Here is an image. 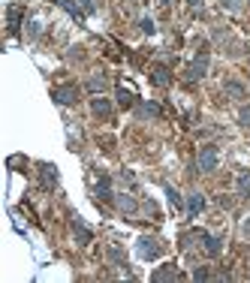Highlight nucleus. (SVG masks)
<instances>
[{"mask_svg":"<svg viewBox=\"0 0 250 283\" xmlns=\"http://www.w3.org/2000/svg\"><path fill=\"white\" fill-rule=\"evenodd\" d=\"M91 112H94L97 118H109V115H112V103H109L106 97H94V100H91Z\"/></svg>","mask_w":250,"mask_h":283,"instance_id":"obj_6","label":"nucleus"},{"mask_svg":"<svg viewBox=\"0 0 250 283\" xmlns=\"http://www.w3.org/2000/svg\"><path fill=\"white\" fill-rule=\"evenodd\" d=\"M202 208H205V196H202V193H190V199H187V214L196 217Z\"/></svg>","mask_w":250,"mask_h":283,"instance_id":"obj_11","label":"nucleus"},{"mask_svg":"<svg viewBox=\"0 0 250 283\" xmlns=\"http://www.w3.org/2000/svg\"><path fill=\"white\" fill-rule=\"evenodd\" d=\"M118 103H121V106H133V93H130L127 87H118Z\"/></svg>","mask_w":250,"mask_h":283,"instance_id":"obj_20","label":"nucleus"},{"mask_svg":"<svg viewBox=\"0 0 250 283\" xmlns=\"http://www.w3.org/2000/svg\"><path fill=\"white\" fill-rule=\"evenodd\" d=\"M106 256H109V262H112V265H118V268L124 265V253H121L118 247H109V253H106Z\"/></svg>","mask_w":250,"mask_h":283,"instance_id":"obj_17","label":"nucleus"},{"mask_svg":"<svg viewBox=\"0 0 250 283\" xmlns=\"http://www.w3.org/2000/svg\"><path fill=\"white\" fill-rule=\"evenodd\" d=\"M106 75H91L88 78V90H94V93H100V90H106Z\"/></svg>","mask_w":250,"mask_h":283,"instance_id":"obj_15","label":"nucleus"},{"mask_svg":"<svg viewBox=\"0 0 250 283\" xmlns=\"http://www.w3.org/2000/svg\"><path fill=\"white\" fill-rule=\"evenodd\" d=\"M238 124L241 127H250V106H241L238 109Z\"/></svg>","mask_w":250,"mask_h":283,"instance_id":"obj_22","label":"nucleus"},{"mask_svg":"<svg viewBox=\"0 0 250 283\" xmlns=\"http://www.w3.org/2000/svg\"><path fill=\"white\" fill-rule=\"evenodd\" d=\"M166 196H169V202H172L175 208H181V196H178V190H175V187H166Z\"/></svg>","mask_w":250,"mask_h":283,"instance_id":"obj_23","label":"nucleus"},{"mask_svg":"<svg viewBox=\"0 0 250 283\" xmlns=\"http://www.w3.org/2000/svg\"><path fill=\"white\" fill-rule=\"evenodd\" d=\"M136 250H139V256L142 259H160V253H163V244H160V238H154V235H142L139 241H136Z\"/></svg>","mask_w":250,"mask_h":283,"instance_id":"obj_1","label":"nucleus"},{"mask_svg":"<svg viewBox=\"0 0 250 283\" xmlns=\"http://www.w3.org/2000/svg\"><path fill=\"white\" fill-rule=\"evenodd\" d=\"M178 277H181V274H178V268H175V265H163V268H157V271H154V274H151V280H178Z\"/></svg>","mask_w":250,"mask_h":283,"instance_id":"obj_10","label":"nucleus"},{"mask_svg":"<svg viewBox=\"0 0 250 283\" xmlns=\"http://www.w3.org/2000/svg\"><path fill=\"white\" fill-rule=\"evenodd\" d=\"M238 196H241V199H250V172L247 169L238 175Z\"/></svg>","mask_w":250,"mask_h":283,"instance_id":"obj_14","label":"nucleus"},{"mask_svg":"<svg viewBox=\"0 0 250 283\" xmlns=\"http://www.w3.org/2000/svg\"><path fill=\"white\" fill-rule=\"evenodd\" d=\"M151 81H154L157 87H166V84L172 81V72H169L166 66H154V69H151Z\"/></svg>","mask_w":250,"mask_h":283,"instance_id":"obj_9","label":"nucleus"},{"mask_svg":"<svg viewBox=\"0 0 250 283\" xmlns=\"http://www.w3.org/2000/svg\"><path fill=\"white\" fill-rule=\"evenodd\" d=\"M208 75V51H202L190 66H187V78L190 81H196V78H205Z\"/></svg>","mask_w":250,"mask_h":283,"instance_id":"obj_4","label":"nucleus"},{"mask_svg":"<svg viewBox=\"0 0 250 283\" xmlns=\"http://www.w3.org/2000/svg\"><path fill=\"white\" fill-rule=\"evenodd\" d=\"M208 277H211L208 268H196V271H193V280H208Z\"/></svg>","mask_w":250,"mask_h":283,"instance_id":"obj_26","label":"nucleus"},{"mask_svg":"<svg viewBox=\"0 0 250 283\" xmlns=\"http://www.w3.org/2000/svg\"><path fill=\"white\" fill-rule=\"evenodd\" d=\"M97 196H100V199H109V196H112V190H109V178H100V184H97Z\"/></svg>","mask_w":250,"mask_h":283,"instance_id":"obj_19","label":"nucleus"},{"mask_svg":"<svg viewBox=\"0 0 250 283\" xmlns=\"http://www.w3.org/2000/svg\"><path fill=\"white\" fill-rule=\"evenodd\" d=\"M187 6L196 9V12H202V0H187Z\"/></svg>","mask_w":250,"mask_h":283,"instance_id":"obj_27","label":"nucleus"},{"mask_svg":"<svg viewBox=\"0 0 250 283\" xmlns=\"http://www.w3.org/2000/svg\"><path fill=\"white\" fill-rule=\"evenodd\" d=\"M57 3H60V6H63V9H66L69 15H72V18H78V21H81V12H78V3H72V0H57Z\"/></svg>","mask_w":250,"mask_h":283,"instance_id":"obj_18","label":"nucleus"},{"mask_svg":"<svg viewBox=\"0 0 250 283\" xmlns=\"http://www.w3.org/2000/svg\"><path fill=\"white\" fill-rule=\"evenodd\" d=\"M220 6L229 9V12H238V9H241V0H220Z\"/></svg>","mask_w":250,"mask_h":283,"instance_id":"obj_24","label":"nucleus"},{"mask_svg":"<svg viewBox=\"0 0 250 283\" xmlns=\"http://www.w3.org/2000/svg\"><path fill=\"white\" fill-rule=\"evenodd\" d=\"M81 6H85V12H94V9H97V6H94L91 0H81Z\"/></svg>","mask_w":250,"mask_h":283,"instance_id":"obj_28","label":"nucleus"},{"mask_svg":"<svg viewBox=\"0 0 250 283\" xmlns=\"http://www.w3.org/2000/svg\"><path fill=\"white\" fill-rule=\"evenodd\" d=\"M223 93H226V97H232V100H244V97H247L244 84H241V81H235V78H226V81H223Z\"/></svg>","mask_w":250,"mask_h":283,"instance_id":"obj_5","label":"nucleus"},{"mask_svg":"<svg viewBox=\"0 0 250 283\" xmlns=\"http://www.w3.org/2000/svg\"><path fill=\"white\" fill-rule=\"evenodd\" d=\"M139 27H142L145 33H154V21H151L148 15H145V18H139Z\"/></svg>","mask_w":250,"mask_h":283,"instance_id":"obj_25","label":"nucleus"},{"mask_svg":"<svg viewBox=\"0 0 250 283\" xmlns=\"http://www.w3.org/2000/svg\"><path fill=\"white\" fill-rule=\"evenodd\" d=\"M166 3H172V0H166Z\"/></svg>","mask_w":250,"mask_h":283,"instance_id":"obj_30","label":"nucleus"},{"mask_svg":"<svg viewBox=\"0 0 250 283\" xmlns=\"http://www.w3.org/2000/svg\"><path fill=\"white\" fill-rule=\"evenodd\" d=\"M217 160H220V151H217V145H205V148L199 151V160H196V166H199V172H214V169H217Z\"/></svg>","mask_w":250,"mask_h":283,"instance_id":"obj_2","label":"nucleus"},{"mask_svg":"<svg viewBox=\"0 0 250 283\" xmlns=\"http://www.w3.org/2000/svg\"><path fill=\"white\" fill-rule=\"evenodd\" d=\"M18 18H21V9H18V6H9V12H6L9 30H18Z\"/></svg>","mask_w":250,"mask_h":283,"instance_id":"obj_16","label":"nucleus"},{"mask_svg":"<svg viewBox=\"0 0 250 283\" xmlns=\"http://www.w3.org/2000/svg\"><path fill=\"white\" fill-rule=\"evenodd\" d=\"M54 103H57V106H75V103H78V87H75V84L54 87Z\"/></svg>","mask_w":250,"mask_h":283,"instance_id":"obj_3","label":"nucleus"},{"mask_svg":"<svg viewBox=\"0 0 250 283\" xmlns=\"http://www.w3.org/2000/svg\"><path fill=\"white\" fill-rule=\"evenodd\" d=\"M72 232H75V238H78V244H88L91 241V229L78 220V217H72Z\"/></svg>","mask_w":250,"mask_h":283,"instance_id":"obj_13","label":"nucleus"},{"mask_svg":"<svg viewBox=\"0 0 250 283\" xmlns=\"http://www.w3.org/2000/svg\"><path fill=\"white\" fill-rule=\"evenodd\" d=\"M115 202H118V208H121L124 214H130V217H133V214L139 211V202H136V199H133L130 193H118V199H115Z\"/></svg>","mask_w":250,"mask_h":283,"instance_id":"obj_7","label":"nucleus"},{"mask_svg":"<svg viewBox=\"0 0 250 283\" xmlns=\"http://www.w3.org/2000/svg\"><path fill=\"white\" fill-rule=\"evenodd\" d=\"M136 115L145 121V118H160L163 112H160V106H157V103H142V106L136 109Z\"/></svg>","mask_w":250,"mask_h":283,"instance_id":"obj_12","label":"nucleus"},{"mask_svg":"<svg viewBox=\"0 0 250 283\" xmlns=\"http://www.w3.org/2000/svg\"><path fill=\"white\" fill-rule=\"evenodd\" d=\"M202 241H205V253H208V256H220V250H223V238L202 232Z\"/></svg>","mask_w":250,"mask_h":283,"instance_id":"obj_8","label":"nucleus"},{"mask_svg":"<svg viewBox=\"0 0 250 283\" xmlns=\"http://www.w3.org/2000/svg\"><path fill=\"white\" fill-rule=\"evenodd\" d=\"M39 33H42V21H36V18H33V21H30V27H27V36H30V39H36Z\"/></svg>","mask_w":250,"mask_h":283,"instance_id":"obj_21","label":"nucleus"},{"mask_svg":"<svg viewBox=\"0 0 250 283\" xmlns=\"http://www.w3.org/2000/svg\"><path fill=\"white\" fill-rule=\"evenodd\" d=\"M241 232H244V235H250V220L244 223V226H241Z\"/></svg>","mask_w":250,"mask_h":283,"instance_id":"obj_29","label":"nucleus"},{"mask_svg":"<svg viewBox=\"0 0 250 283\" xmlns=\"http://www.w3.org/2000/svg\"><path fill=\"white\" fill-rule=\"evenodd\" d=\"M247 256H250V253H247Z\"/></svg>","mask_w":250,"mask_h":283,"instance_id":"obj_31","label":"nucleus"}]
</instances>
